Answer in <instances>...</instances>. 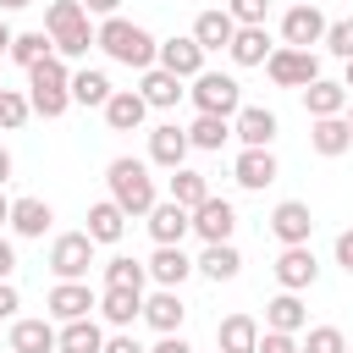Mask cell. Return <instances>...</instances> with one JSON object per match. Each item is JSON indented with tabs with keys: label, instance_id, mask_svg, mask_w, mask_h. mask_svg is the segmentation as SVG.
Listing matches in <instances>:
<instances>
[{
	"label": "cell",
	"instance_id": "27",
	"mask_svg": "<svg viewBox=\"0 0 353 353\" xmlns=\"http://www.w3.org/2000/svg\"><path fill=\"white\" fill-rule=\"evenodd\" d=\"M143 265H149V281H154V287H182V281L193 276V259H188L182 248H154Z\"/></svg>",
	"mask_w": 353,
	"mask_h": 353
},
{
	"label": "cell",
	"instance_id": "15",
	"mask_svg": "<svg viewBox=\"0 0 353 353\" xmlns=\"http://www.w3.org/2000/svg\"><path fill=\"white\" fill-rule=\"evenodd\" d=\"M188 127H176V121H160L154 132H149V165H160V171H182V160H188Z\"/></svg>",
	"mask_w": 353,
	"mask_h": 353
},
{
	"label": "cell",
	"instance_id": "31",
	"mask_svg": "<svg viewBox=\"0 0 353 353\" xmlns=\"http://www.w3.org/2000/svg\"><path fill=\"white\" fill-rule=\"evenodd\" d=\"M121 232H127V210H121L116 199H99V204L88 210V237H94V243H121Z\"/></svg>",
	"mask_w": 353,
	"mask_h": 353
},
{
	"label": "cell",
	"instance_id": "41",
	"mask_svg": "<svg viewBox=\"0 0 353 353\" xmlns=\"http://www.w3.org/2000/svg\"><path fill=\"white\" fill-rule=\"evenodd\" d=\"M226 11H232V22H237V28H265L270 0H226Z\"/></svg>",
	"mask_w": 353,
	"mask_h": 353
},
{
	"label": "cell",
	"instance_id": "1",
	"mask_svg": "<svg viewBox=\"0 0 353 353\" xmlns=\"http://www.w3.org/2000/svg\"><path fill=\"white\" fill-rule=\"evenodd\" d=\"M94 44H99L116 66H132V72H149V66L160 61V39H154L149 28H138V22H127V17H105V22L94 28Z\"/></svg>",
	"mask_w": 353,
	"mask_h": 353
},
{
	"label": "cell",
	"instance_id": "53",
	"mask_svg": "<svg viewBox=\"0 0 353 353\" xmlns=\"http://www.w3.org/2000/svg\"><path fill=\"white\" fill-rule=\"evenodd\" d=\"M22 6H33V0H0V11H22Z\"/></svg>",
	"mask_w": 353,
	"mask_h": 353
},
{
	"label": "cell",
	"instance_id": "52",
	"mask_svg": "<svg viewBox=\"0 0 353 353\" xmlns=\"http://www.w3.org/2000/svg\"><path fill=\"white\" fill-rule=\"evenodd\" d=\"M0 226H11V199L0 193Z\"/></svg>",
	"mask_w": 353,
	"mask_h": 353
},
{
	"label": "cell",
	"instance_id": "18",
	"mask_svg": "<svg viewBox=\"0 0 353 353\" xmlns=\"http://www.w3.org/2000/svg\"><path fill=\"white\" fill-rule=\"evenodd\" d=\"M193 39H199V50H204V55H210V50H232V39H237L232 11H226V6L199 11V17H193Z\"/></svg>",
	"mask_w": 353,
	"mask_h": 353
},
{
	"label": "cell",
	"instance_id": "25",
	"mask_svg": "<svg viewBox=\"0 0 353 353\" xmlns=\"http://www.w3.org/2000/svg\"><path fill=\"white\" fill-rule=\"evenodd\" d=\"M303 325H309V309H303L298 292H276V298L265 303V331H287V336H298Z\"/></svg>",
	"mask_w": 353,
	"mask_h": 353
},
{
	"label": "cell",
	"instance_id": "13",
	"mask_svg": "<svg viewBox=\"0 0 353 353\" xmlns=\"http://www.w3.org/2000/svg\"><path fill=\"white\" fill-rule=\"evenodd\" d=\"M325 17H320V6H292L287 17H281V44L287 50H309V44H325Z\"/></svg>",
	"mask_w": 353,
	"mask_h": 353
},
{
	"label": "cell",
	"instance_id": "20",
	"mask_svg": "<svg viewBox=\"0 0 353 353\" xmlns=\"http://www.w3.org/2000/svg\"><path fill=\"white\" fill-rule=\"evenodd\" d=\"M138 94H143L149 110H171L188 88H182V77H171L165 66H149V72H138Z\"/></svg>",
	"mask_w": 353,
	"mask_h": 353
},
{
	"label": "cell",
	"instance_id": "22",
	"mask_svg": "<svg viewBox=\"0 0 353 353\" xmlns=\"http://www.w3.org/2000/svg\"><path fill=\"white\" fill-rule=\"evenodd\" d=\"M143 116H149V105H143L138 88H116L110 105H105V127H110V132H138Z\"/></svg>",
	"mask_w": 353,
	"mask_h": 353
},
{
	"label": "cell",
	"instance_id": "6",
	"mask_svg": "<svg viewBox=\"0 0 353 353\" xmlns=\"http://www.w3.org/2000/svg\"><path fill=\"white\" fill-rule=\"evenodd\" d=\"M94 237L88 232H61L55 243H50V270H55V281H83L88 276V265H94Z\"/></svg>",
	"mask_w": 353,
	"mask_h": 353
},
{
	"label": "cell",
	"instance_id": "26",
	"mask_svg": "<svg viewBox=\"0 0 353 353\" xmlns=\"http://www.w3.org/2000/svg\"><path fill=\"white\" fill-rule=\"evenodd\" d=\"M309 149H314V154H325V160L347 154V149H353L347 116H325V121H314V127H309Z\"/></svg>",
	"mask_w": 353,
	"mask_h": 353
},
{
	"label": "cell",
	"instance_id": "8",
	"mask_svg": "<svg viewBox=\"0 0 353 353\" xmlns=\"http://www.w3.org/2000/svg\"><path fill=\"white\" fill-rule=\"evenodd\" d=\"M270 270H276V287H281V292H309V287L320 281V259H314V248H309V243L281 248Z\"/></svg>",
	"mask_w": 353,
	"mask_h": 353
},
{
	"label": "cell",
	"instance_id": "5",
	"mask_svg": "<svg viewBox=\"0 0 353 353\" xmlns=\"http://www.w3.org/2000/svg\"><path fill=\"white\" fill-rule=\"evenodd\" d=\"M188 99H193L199 116H226V121H232V116L243 110V83H237L232 72H210V66H204V72L193 77Z\"/></svg>",
	"mask_w": 353,
	"mask_h": 353
},
{
	"label": "cell",
	"instance_id": "10",
	"mask_svg": "<svg viewBox=\"0 0 353 353\" xmlns=\"http://www.w3.org/2000/svg\"><path fill=\"white\" fill-rule=\"evenodd\" d=\"M149 237H154V248H182V237L193 232V210H182L176 199H160L149 215Z\"/></svg>",
	"mask_w": 353,
	"mask_h": 353
},
{
	"label": "cell",
	"instance_id": "57",
	"mask_svg": "<svg viewBox=\"0 0 353 353\" xmlns=\"http://www.w3.org/2000/svg\"><path fill=\"white\" fill-rule=\"evenodd\" d=\"M347 353H353V347H347Z\"/></svg>",
	"mask_w": 353,
	"mask_h": 353
},
{
	"label": "cell",
	"instance_id": "50",
	"mask_svg": "<svg viewBox=\"0 0 353 353\" xmlns=\"http://www.w3.org/2000/svg\"><path fill=\"white\" fill-rule=\"evenodd\" d=\"M11 44H17V33H11L6 22H0V55H11Z\"/></svg>",
	"mask_w": 353,
	"mask_h": 353
},
{
	"label": "cell",
	"instance_id": "46",
	"mask_svg": "<svg viewBox=\"0 0 353 353\" xmlns=\"http://www.w3.org/2000/svg\"><path fill=\"white\" fill-rule=\"evenodd\" d=\"M11 270H17V248L0 237V281H11Z\"/></svg>",
	"mask_w": 353,
	"mask_h": 353
},
{
	"label": "cell",
	"instance_id": "51",
	"mask_svg": "<svg viewBox=\"0 0 353 353\" xmlns=\"http://www.w3.org/2000/svg\"><path fill=\"white\" fill-rule=\"evenodd\" d=\"M11 182V149H0V188Z\"/></svg>",
	"mask_w": 353,
	"mask_h": 353
},
{
	"label": "cell",
	"instance_id": "14",
	"mask_svg": "<svg viewBox=\"0 0 353 353\" xmlns=\"http://www.w3.org/2000/svg\"><path fill=\"white\" fill-rule=\"evenodd\" d=\"M154 66H165V72L182 77V83H193V77L204 72V50H199L193 33H182V39H160V61H154Z\"/></svg>",
	"mask_w": 353,
	"mask_h": 353
},
{
	"label": "cell",
	"instance_id": "42",
	"mask_svg": "<svg viewBox=\"0 0 353 353\" xmlns=\"http://www.w3.org/2000/svg\"><path fill=\"white\" fill-rule=\"evenodd\" d=\"M325 50H331V55H342V61H353V17H342V22H331V28H325Z\"/></svg>",
	"mask_w": 353,
	"mask_h": 353
},
{
	"label": "cell",
	"instance_id": "38",
	"mask_svg": "<svg viewBox=\"0 0 353 353\" xmlns=\"http://www.w3.org/2000/svg\"><path fill=\"white\" fill-rule=\"evenodd\" d=\"M171 199L182 204V210H199L204 199H210V182H204V171H171Z\"/></svg>",
	"mask_w": 353,
	"mask_h": 353
},
{
	"label": "cell",
	"instance_id": "7",
	"mask_svg": "<svg viewBox=\"0 0 353 353\" xmlns=\"http://www.w3.org/2000/svg\"><path fill=\"white\" fill-rule=\"evenodd\" d=\"M265 72H270V83L276 88H309L314 77H320V55L314 50H270V61H265Z\"/></svg>",
	"mask_w": 353,
	"mask_h": 353
},
{
	"label": "cell",
	"instance_id": "40",
	"mask_svg": "<svg viewBox=\"0 0 353 353\" xmlns=\"http://www.w3.org/2000/svg\"><path fill=\"white\" fill-rule=\"evenodd\" d=\"M303 353H347V336H342L336 325H309Z\"/></svg>",
	"mask_w": 353,
	"mask_h": 353
},
{
	"label": "cell",
	"instance_id": "45",
	"mask_svg": "<svg viewBox=\"0 0 353 353\" xmlns=\"http://www.w3.org/2000/svg\"><path fill=\"white\" fill-rule=\"evenodd\" d=\"M336 265L353 276V226H347V232H336Z\"/></svg>",
	"mask_w": 353,
	"mask_h": 353
},
{
	"label": "cell",
	"instance_id": "44",
	"mask_svg": "<svg viewBox=\"0 0 353 353\" xmlns=\"http://www.w3.org/2000/svg\"><path fill=\"white\" fill-rule=\"evenodd\" d=\"M17 309H22V292L11 281H0V320H17Z\"/></svg>",
	"mask_w": 353,
	"mask_h": 353
},
{
	"label": "cell",
	"instance_id": "37",
	"mask_svg": "<svg viewBox=\"0 0 353 353\" xmlns=\"http://www.w3.org/2000/svg\"><path fill=\"white\" fill-rule=\"evenodd\" d=\"M226 138H232V121H226V116H193V127H188V143H193V149H210V154H215Z\"/></svg>",
	"mask_w": 353,
	"mask_h": 353
},
{
	"label": "cell",
	"instance_id": "56",
	"mask_svg": "<svg viewBox=\"0 0 353 353\" xmlns=\"http://www.w3.org/2000/svg\"><path fill=\"white\" fill-rule=\"evenodd\" d=\"M298 6H314V0H298Z\"/></svg>",
	"mask_w": 353,
	"mask_h": 353
},
{
	"label": "cell",
	"instance_id": "43",
	"mask_svg": "<svg viewBox=\"0 0 353 353\" xmlns=\"http://www.w3.org/2000/svg\"><path fill=\"white\" fill-rule=\"evenodd\" d=\"M254 353H303V342L287 336V331H259V347Z\"/></svg>",
	"mask_w": 353,
	"mask_h": 353
},
{
	"label": "cell",
	"instance_id": "55",
	"mask_svg": "<svg viewBox=\"0 0 353 353\" xmlns=\"http://www.w3.org/2000/svg\"><path fill=\"white\" fill-rule=\"evenodd\" d=\"M347 132H353V99H347Z\"/></svg>",
	"mask_w": 353,
	"mask_h": 353
},
{
	"label": "cell",
	"instance_id": "48",
	"mask_svg": "<svg viewBox=\"0 0 353 353\" xmlns=\"http://www.w3.org/2000/svg\"><path fill=\"white\" fill-rule=\"evenodd\" d=\"M105 353H149V347H138L132 336H105Z\"/></svg>",
	"mask_w": 353,
	"mask_h": 353
},
{
	"label": "cell",
	"instance_id": "39",
	"mask_svg": "<svg viewBox=\"0 0 353 353\" xmlns=\"http://www.w3.org/2000/svg\"><path fill=\"white\" fill-rule=\"evenodd\" d=\"M28 116H33L28 94H17V88H0V127H6V132H17Z\"/></svg>",
	"mask_w": 353,
	"mask_h": 353
},
{
	"label": "cell",
	"instance_id": "23",
	"mask_svg": "<svg viewBox=\"0 0 353 353\" xmlns=\"http://www.w3.org/2000/svg\"><path fill=\"white\" fill-rule=\"evenodd\" d=\"M215 347H221V353H254V347H259V320L243 314V309L226 314V320L215 325Z\"/></svg>",
	"mask_w": 353,
	"mask_h": 353
},
{
	"label": "cell",
	"instance_id": "35",
	"mask_svg": "<svg viewBox=\"0 0 353 353\" xmlns=\"http://www.w3.org/2000/svg\"><path fill=\"white\" fill-rule=\"evenodd\" d=\"M55 55V39L44 33V28H33V33H17V44H11V61L22 66V72H33L39 61H50Z\"/></svg>",
	"mask_w": 353,
	"mask_h": 353
},
{
	"label": "cell",
	"instance_id": "4",
	"mask_svg": "<svg viewBox=\"0 0 353 353\" xmlns=\"http://www.w3.org/2000/svg\"><path fill=\"white\" fill-rule=\"evenodd\" d=\"M44 33L55 39V55H61V61H77V55L94 50V28H88L83 0H50V11H44Z\"/></svg>",
	"mask_w": 353,
	"mask_h": 353
},
{
	"label": "cell",
	"instance_id": "33",
	"mask_svg": "<svg viewBox=\"0 0 353 353\" xmlns=\"http://www.w3.org/2000/svg\"><path fill=\"white\" fill-rule=\"evenodd\" d=\"M270 50H276V44H270V33H265V28H237V39H232V50H226V55H232L237 66H265V61H270Z\"/></svg>",
	"mask_w": 353,
	"mask_h": 353
},
{
	"label": "cell",
	"instance_id": "47",
	"mask_svg": "<svg viewBox=\"0 0 353 353\" xmlns=\"http://www.w3.org/2000/svg\"><path fill=\"white\" fill-rule=\"evenodd\" d=\"M149 353H193V347H188V342H182V331H176V336H160Z\"/></svg>",
	"mask_w": 353,
	"mask_h": 353
},
{
	"label": "cell",
	"instance_id": "3",
	"mask_svg": "<svg viewBox=\"0 0 353 353\" xmlns=\"http://www.w3.org/2000/svg\"><path fill=\"white\" fill-rule=\"evenodd\" d=\"M28 105H33V116H44V121H55V116L72 110V72H66L61 55H50V61H39V66L28 72Z\"/></svg>",
	"mask_w": 353,
	"mask_h": 353
},
{
	"label": "cell",
	"instance_id": "28",
	"mask_svg": "<svg viewBox=\"0 0 353 353\" xmlns=\"http://www.w3.org/2000/svg\"><path fill=\"white\" fill-rule=\"evenodd\" d=\"M99 314H105V325L127 331L132 320H143V292H121V287H105V292H99Z\"/></svg>",
	"mask_w": 353,
	"mask_h": 353
},
{
	"label": "cell",
	"instance_id": "36",
	"mask_svg": "<svg viewBox=\"0 0 353 353\" xmlns=\"http://www.w3.org/2000/svg\"><path fill=\"white\" fill-rule=\"evenodd\" d=\"M143 281H149V265H143V259H127V254L105 259V287H121V292H143Z\"/></svg>",
	"mask_w": 353,
	"mask_h": 353
},
{
	"label": "cell",
	"instance_id": "16",
	"mask_svg": "<svg viewBox=\"0 0 353 353\" xmlns=\"http://www.w3.org/2000/svg\"><path fill=\"white\" fill-rule=\"evenodd\" d=\"M193 232L204 237V243H232V232H237V210H232V199H204L199 210H193Z\"/></svg>",
	"mask_w": 353,
	"mask_h": 353
},
{
	"label": "cell",
	"instance_id": "9",
	"mask_svg": "<svg viewBox=\"0 0 353 353\" xmlns=\"http://www.w3.org/2000/svg\"><path fill=\"white\" fill-rule=\"evenodd\" d=\"M309 232H314V210H309L303 199H281V204L270 210V237H276L281 248L309 243Z\"/></svg>",
	"mask_w": 353,
	"mask_h": 353
},
{
	"label": "cell",
	"instance_id": "19",
	"mask_svg": "<svg viewBox=\"0 0 353 353\" xmlns=\"http://www.w3.org/2000/svg\"><path fill=\"white\" fill-rule=\"evenodd\" d=\"M276 154L270 149H243L237 160H232V176H237V188H248V193H259V188H270L276 182Z\"/></svg>",
	"mask_w": 353,
	"mask_h": 353
},
{
	"label": "cell",
	"instance_id": "17",
	"mask_svg": "<svg viewBox=\"0 0 353 353\" xmlns=\"http://www.w3.org/2000/svg\"><path fill=\"white\" fill-rule=\"evenodd\" d=\"M143 320H149L160 336H176V331H182V320H188L182 292H176V287H154V292L143 298Z\"/></svg>",
	"mask_w": 353,
	"mask_h": 353
},
{
	"label": "cell",
	"instance_id": "49",
	"mask_svg": "<svg viewBox=\"0 0 353 353\" xmlns=\"http://www.w3.org/2000/svg\"><path fill=\"white\" fill-rule=\"evenodd\" d=\"M83 11H88V17H116L121 0H83Z\"/></svg>",
	"mask_w": 353,
	"mask_h": 353
},
{
	"label": "cell",
	"instance_id": "11",
	"mask_svg": "<svg viewBox=\"0 0 353 353\" xmlns=\"http://www.w3.org/2000/svg\"><path fill=\"white\" fill-rule=\"evenodd\" d=\"M44 309H50V320L72 325V320H88V314L99 309V298L88 292V281H55L50 298H44Z\"/></svg>",
	"mask_w": 353,
	"mask_h": 353
},
{
	"label": "cell",
	"instance_id": "54",
	"mask_svg": "<svg viewBox=\"0 0 353 353\" xmlns=\"http://www.w3.org/2000/svg\"><path fill=\"white\" fill-rule=\"evenodd\" d=\"M342 88H347V94H353V61H347V72H342Z\"/></svg>",
	"mask_w": 353,
	"mask_h": 353
},
{
	"label": "cell",
	"instance_id": "2",
	"mask_svg": "<svg viewBox=\"0 0 353 353\" xmlns=\"http://www.w3.org/2000/svg\"><path fill=\"white\" fill-rule=\"evenodd\" d=\"M105 182H110V199L127 210V221H132V215H149V210L160 204L149 165H143V160H132V154H116V160L105 165Z\"/></svg>",
	"mask_w": 353,
	"mask_h": 353
},
{
	"label": "cell",
	"instance_id": "24",
	"mask_svg": "<svg viewBox=\"0 0 353 353\" xmlns=\"http://www.w3.org/2000/svg\"><path fill=\"white\" fill-rule=\"evenodd\" d=\"M193 270H199L204 281H237V270H243V254H237L232 243H204V254L193 259Z\"/></svg>",
	"mask_w": 353,
	"mask_h": 353
},
{
	"label": "cell",
	"instance_id": "30",
	"mask_svg": "<svg viewBox=\"0 0 353 353\" xmlns=\"http://www.w3.org/2000/svg\"><path fill=\"white\" fill-rule=\"evenodd\" d=\"M50 221H55V210L44 199H11V232L17 237H44Z\"/></svg>",
	"mask_w": 353,
	"mask_h": 353
},
{
	"label": "cell",
	"instance_id": "32",
	"mask_svg": "<svg viewBox=\"0 0 353 353\" xmlns=\"http://www.w3.org/2000/svg\"><path fill=\"white\" fill-rule=\"evenodd\" d=\"M55 353H105V331H99V320L88 314V320H72V325H61V342H55Z\"/></svg>",
	"mask_w": 353,
	"mask_h": 353
},
{
	"label": "cell",
	"instance_id": "12",
	"mask_svg": "<svg viewBox=\"0 0 353 353\" xmlns=\"http://www.w3.org/2000/svg\"><path fill=\"white\" fill-rule=\"evenodd\" d=\"M276 132H281V121H276V110H265V105H243V110L232 116V138H237L243 149H270Z\"/></svg>",
	"mask_w": 353,
	"mask_h": 353
},
{
	"label": "cell",
	"instance_id": "34",
	"mask_svg": "<svg viewBox=\"0 0 353 353\" xmlns=\"http://www.w3.org/2000/svg\"><path fill=\"white\" fill-rule=\"evenodd\" d=\"M110 94H116V88H110V77H105L99 66L72 72V105H99V110H105V105H110Z\"/></svg>",
	"mask_w": 353,
	"mask_h": 353
},
{
	"label": "cell",
	"instance_id": "29",
	"mask_svg": "<svg viewBox=\"0 0 353 353\" xmlns=\"http://www.w3.org/2000/svg\"><path fill=\"white\" fill-rule=\"evenodd\" d=\"M61 331L50 320H11V353H55Z\"/></svg>",
	"mask_w": 353,
	"mask_h": 353
},
{
	"label": "cell",
	"instance_id": "21",
	"mask_svg": "<svg viewBox=\"0 0 353 353\" xmlns=\"http://www.w3.org/2000/svg\"><path fill=\"white\" fill-rule=\"evenodd\" d=\"M347 88L342 83H331V77H314L309 88H303V110L314 116V121H325V116H347Z\"/></svg>",
	"mask_w": 353,
	"mask_h": 353
}]
</instances>
